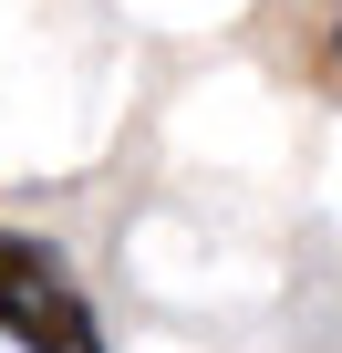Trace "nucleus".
<instances>
[{
  "mask_svg": "<svg viewBox=\"0 0 342 353\" xmlns=\"http://www.w3.org/2000/svg\"><path fill=\"white\" fill-rule=\"evenodd\" d=\"M332 63H342V21H332Z\"/></svg>",
  "mask_w": 342,
  "mask_h": 353,
  "instance_id": "7ed1b4c3",
  "label": "nucleus"
},
{
  "mask_svg": "<svg viewBox=\"0 0 342 353\" xmlns=\"http://www.w3.org/2000/svg\"><path fill=\"white\" fill-rule=\"evenodd\" d=\"M0 332L21 353H104V322L83 312V291H0Z\"/></svg>",
  "mask_w": 342,
  "mask_h": 353,
  "instance_id": "f257e3e1",
  "label": "nucleus"
},
{
  "mask_svg": "<svg viewBox=\"0 0 342 353\" xmlns=\"http://www.w3.org/2000/svg\"><path fill=\"white\" fill-rule=\"evenodd\" d=\"M0 291H73V270H63V250H52V239L0 229Z\"/></svg>",
  "mask_w": 342,
  "mask_h": 353,
  "instance_id": "f03ea898",
  "label": "nucleus"
}]
</instances>
